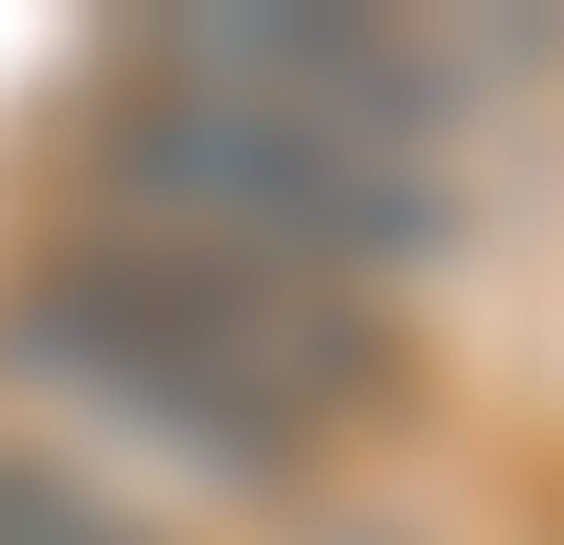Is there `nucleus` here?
<instances>
[{
  "instance_id": "f257e3e1",
  "label": "nucleus",
  "mask_w": 564,
  "mask_h": 545,
  "mask_svg": "<svg viewBox=\"0 0 564 545\" xmlns=\"http://www.w3.org/2000/svg\"><path fill=\"white\" fill-rule=\"evenodd\" d=\"M0 363L55 400H91L110 436L219 472V491H310L365 418H401L419 346L401 291H328V273H256V254H183L74 218L37 273L0 291Z\"/></svg>"
},
{
  "instance_id": "20e7f679",
  "label": "nucleus",
  "mask_w": 564,
  "mask_h": 545,
  "mask_svg": "<svg viewBox=\"0 0 564 545\" xmlns=\"http://www.w3.org/2000/svg\"><path fill=\"white\" fill-rule=\"evenodd\" d=\"M0 545H164L147 509H110L74 455H37V436H0Z\"/></svg>"
},
{
  "instance_id": "7ed1b4c3",
  "label": "nucleus",
  "mask_w": 564,
  "mask_h": 545,
  "mask_svg": "<svg viewBox=\"0 0 564 545\" xmlns=\"http://www.w3.org/2000/svg\"><path fill=\"white\" fill-rule=\"evenodd\" d=\"M128 55L219 91V109H292L328 145H401V164H437V128H455V55L401 36V19H273V0H237V19H164Z\"/></svg>"
},
{
  "instance_id": "f03ea898",
  "label": "nucleus",
  "mask_w": 564,
  "mask_h": 545,
  "mask_svg": "<svg viewBox=\"0 0 564 545\" xmlns=\"http://www.w3.org/2000/svg\"><path fill=\"white\" fill-rule=\"evenodd\" d=\"M91 164V218L128 237H183V254H256V273H328V291H401L419 254L455 237V182L401 164V145H328L292 109H219L183 73L128 55L74 128Z\"/></svg>"
}]
</instances>
